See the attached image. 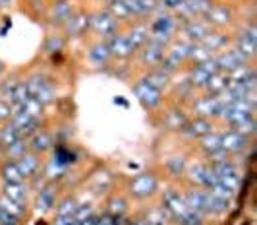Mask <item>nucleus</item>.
<instances>
[{
	"instance_id": "15",
	"label": "nucleus",
	"mask_w": 257,
	"mask_h": 225,
	"mask_svg": "<svg viewBox=\"0 0 257 225\" xmlns=\"http://www.w3.org/2000/svg\"><path fill=\"white\" fill-rule=\"evenodd\" d=\"M188 120H190V117L178 105H174L165 111V115H163V128L170 130V132H182V128L188 124Z\"/></svg>"
},
{
	"instance_id": "23",
	"label": "nucleus",
	"mask_w": 257,
	"mask_h": 225,
	"mask_svg": "<svg viewBox=\"0 0 257 225\" xmlns=\"http://www.w3.org/2000/svg\"><path fill=\"white\" fill-rule=\"evenodd\" d=\"M66 47V35L62 31H52L47 35V39H45V45H43V51L47 54H51V56H56V54H60L64 51Z\"/></svg>"
},
{
	"instance_id": "20",
	"label": "nucleus",
	"mask_w": 257,
	"mask_h": 225,
	"mask_svg": "<svg viewBox=\"0 0 257 225\" xmlns=\"http://www.w3.org/2000/svg\"><path fill=\"white\" fill-rule=\"evenodd\" d=\"M228 86H230V76L226 72H215L209 78L203 92H207L209 95H220V93H224L228 90Z\"/></svg>"
},
{
	"instance_id": "17",
	"label": "nucleus",
	"mask_w": 257,
	"mask_h": 225,
	"mask_svg": "<svg viewBox=\"0 0 257 225\" xmlns=\"http://www.w3.org/2000/svg\"><path fill=\"white\" fill-rule=\"evenodd\" d=\"M0 194L14 200V202H18V204H22V206H26L27 200H29V186L24 181L22 183H4Z\"/></svg>"
},
{
	"instance_id": "39",
	"label": "nucleus",
	"mask_w": 257,
	"mask_h": 225,
	"mask_svg": "<svg viewBox=\"0 0 257 225\" xmlns=\"http://www.w3.org/2000/svg\"><path fill=\"white\" fill-rule=\"evenodd\" d=\"M2 159H4V147L0 146V161H2Z\"/></svg>"
},
{
	"instance_id": "29",
	"label": "nucleus",
	"mask_w": 257,
	"mask_h": 225,
	"mask_svg": "<svg viewBox=\"0 0 257 225\" xmlns=\"http://www.w3.org/2000/svg\"><path fill=\"white\" fill-rule=\"evenodd\" d=\"M106 212L124 217L126 212H128V200L124 198V196H114V198H110L108 200V208H106Z\"/></svg>"
},
{
	"instance_id": "3",
	"label": "nucleus",
	"mask_w": 257,
	"mask_h": 225,
	"mask_svg": "<svg viewBox=\"0 0 257 225\" xmlns=\"http://www.w3.org/2000/svg\"><path fill=\"white\" fill-rule=\"evenodd\" d=\"M89 29L99 39L106 41L120 31V24L110 16V12L104 6H101V8L89 12Z\"/></svg>"
},
{
	"instance_id": "32",
	"label": "nucleus",
	"mask_w": 257,
	"mask_h": 225,
	"mask_svg": "<svg viewBox=\"0 0 257 225\" xmlns=\"http://www.w3.org/2000/svg\"><path fill=\"white\" fill-rule=\"evenodd\" d=\"M176 221H178V225H203V215L190 210L188 213H184L182 217H178Z\"/></svg>"
},
{
	"instance_id": "31",
	"label": "nucleus",
	"mask_w": 257,
	"mask_h": 225,
	"mask_svg": "<svg viewBox=\"0 0 257 225\" xmlns=\"http://www.w3.org/2000/svg\"><path fill=\"white\" fill-rule=\"evenodd\" d=\"M0 206L6 208V210L10 213H14V215H18V217H22V215L26 213V206H22V204H18V202H14V200L6 198V196H2V194H0Z\"/></svg>"
},
{
	"instance_id": "22",
	"label": "nucleus",
	"mask_w": 257,
	"mask_h": 225,
	"mask_svg": "<svg viewBox=\"0 0 257 225\" xmlns=\"http://www.w3.org/2000/svg\"><path fill=\"white\" fill-rule=\"evenodd\" d=\"M0 179L4 183H22V181H26L22 171H20V167H18V163H16V159L2 161V165H0Z\"/></svg>"
},
{
	"instance_id": "9",
	"label": "nucleus",
	"mask_w": 257,
	"mask_h": 225,
	"mask_svg": "<svg viewBox=\"0 0 257 225\" xmlns=\"http://www.w3.org/2000/svg\"><path fill=\"white\" fill-rule=\"evenodd\" d=\"M89 29V12L77 8L76 12L70 16V20L62 26V33L66 37H81Z\"/></svg>"
},
{
	"instance_id": "35",
	"label": "nucleus",
	"mask_w": 257,
	"mask_h": 225,
	"mask_svg": "<svg viewBox=\"0 0 257 225\" xmlns=\"http://www.w3.org/2000/svg\"><path fill=\"white\" fill-rule=\"evenodd\" d=\"M10 117H12V105L0 99V124L8 122V120H10Z\"/></svg>"
},
{
	"instance_id": "7",
	"label": "nucleus",
	"mask_w": 257,
	"mask_h": 225,
	"mask_svg": "<svg viewBox=\"0 0 257 225\" xmlns=\"http://www.w3.org/2000/svg\"><path fill=\"white\" fill-rule=\"evenodd\" d=\"M211 27L207 26V22L203 18H193L188 22H182L178 35H182V39L188 43H201L209 35Z\"/></svg>"
},
{
	"instance_id": "10",
	"label": "nucleus",
	"mask_w": 257,
	"mask_h": 225,
	"mask_svg": "<svg viewBox=\"0 0 257 225\" xmlns=\"http://www.w3.org/2000/svg\"><path fill=\"white\" fill-rule=\"evenodd\" d=\"M85 58H87V62H89L91 66H95V68L108 66V62L112 60V54L108 51L106 41H103V39L93 41L89 45V49H87V53H85Z\"/></svg>"
},
{
	"instance_id": "25",
	"label": "nucleus",
	"mask_w": 257,
	"mask_h": 225,
	"mask_svg": "<svg viewBox=\"0 0 257 225\" xmlns=\"http://www.w3.org/2000/svg\"><path fill=\"white\" fill-rule=\"evenodd\" d=\"M18 140H22V134H20V130L14 126L10 120L0 124V146L8 147L12 146L14 142H18Z\"/></svg>"
},
{
	"instance_id": "37",
	"label": "nucleus",
	"mask_w": 257,
	"mask_h": 225,
	"mask_svg": "<svg viewBox=\"0 0 257 225\" xmlns=\"http://www.w3.org/2000/svg\"><path fill=\"white\" fill-rule=\"evenodd\" d=\"M16 0H0V10H6V8H10Z\"/></svg>"
},
{
	"instance_id": "2",
	"label": "nucleus",
	"mask_w": 257,
	"mask_h": 225,
	"mask_svg": "<svg viewBox=\"0 0 257 225\" xmlns=\"http://www.w3.org/2000/svg\"><path fill=\"white\" fill-rule=\"evenodd\" d=\"M26 86L29 97L37 99L41 105H49L56 99V86L51 78H47L45 74H33L26 78Z\"/></svg>"
},
{
	"instance_id": "1",
	"label": "nucleus",
	"mask_w": 257,
	"mask_h": 225,
	"mask_svg": "<svg viewBox=\"0 0 257 225\" xmlns=\"http://www.w3.org/2000/svg\"><path fill=\"white\" fill-rule=\"evenodd\" d=\"M203 20L211 29H226L236 24V6L226 2V0H213V4L209 6Z\"/></svg>"
},
{
	"instance_id": "14",
	"label": "nucleus",
	"mask_w": 257,
	"mask_h": 225,
	"mask_svg": "<svg viewBox=\"0 0 257 225\" xmlns=\"http://www.w3.org/2000/svg\"><path fill=\"white\" fill-rule=\"evenodd\" d=\"M124 33H126V37L132 41V45H134L136 49H140V47H143V45L149 41V22H147V20H134V22H130L128 27L124 29Z\"/></svg>"
},
{
	"instance_id": "27",
	"label": "nucleus",
	"mask_w": 257,
	"mask_h": 225,
	"mask_svg": "<svg viewBox=\"0 0 257 225\" xmlns=\"http://www.w3.org/2000/svg\"><path fill=\"white\" fill-rule=\"evenodd\" d=\"M228 204H230L228 200L219 198V196L207 192V215H220V213H224L228 210Z\"/></svg>"
},
{
	"instance_id": "16",
	"label": "nucleus",
	"mask_w": 257,
	"mask_h": 225,
	"mask_svg": "<svg viewBox=\"0 0 257 225\" xmlns=\"http://www.w3.org/2000/svg\"><path fill=\"white\" fill-rule=\"evenodd\" d=\"M213 120L211 119H199V117H195V119H190L188 120V124L182 128V136H186V138H190V140H199L201 136H205V134L213 132Z\"/></svg>"
},
{
	"instance_id": "19",
	"label": "nucleus",
	"mask_w": 257,
	"mask_h": 225,
	"mask_svg": "<svg viewBox=\"0 0 257 225\" xmlns=\"http://www.w3.org/2000/svg\"><path fill=\"white\" fill-rule=\"evenodd\" d=\"M35 206H37V212H41V213H47V212H51V210H54V206H56V190H54L51 185L41 186V188H39Z\"/></svg>"
},
{
	"instance_id": "6",
	"label": "nucleus",
	"mask_w": 257,
	"mask_h": 225,
	"mask_svg": "<svg viewBox=\"0 0 257 225\" xmlns=\"http://www.w3.org/2000/svg\"><path fill=\"white\" fill-rule=\"evenodd\" d=\"M76 10V0H51L49 6H47V16H49L52 26L62 27Z\"/></svg>"
},
{
	"instance_id": "40",
	"label": "nucleus",
	"mask_w": 257,
	"mask_h": 225,
	"mask_svg": "<svg viewBox=\"0 0 257 225\" xmlns=\"http://www.w3.org/2000/svg\"><path fill=\"white\" fill-rule=\"evenodd\" d=\"M97 2H99V4H103V6H106V4L110 2V0H97Z\"/></svg>"
},
{
	"instance_id": "5",
	"label": "nucleus",
	"mask_w": 257,
	"mask_h": 225,
	"mask_svg": "<svg viewBox=\"0 0 257 225\" xmlns=\"http://www.w3.org/2000/svg\"><path fill=\"white\" fill-rule=\"evenodd\" d=\"M132 92H134V95L138 97V101H140L147 111H157L159 107L163 105V92L157 90L155 86H151V84L145 80V76L134 82Z\"/></svg>"
},
{
	"instance_id": "4",
	"label": "nucleus",
	"mask_w": 257,
	"mask_h": 225,
	"mask_svg": "<svg viewBox=\"0 0 257 225\" xmlns=\"http://www.w3.org/2000/svg\"><path fill=\"white\" fill-rule=\"evenodd\" d=\"M159 190V177L151 171L138 173L128 185V192L132 198L136 200H147L155 196Z\"/></svg>"
},
{
	"instance_id": "11",
	"label": "nucleus",
	"mask_w": 257,
	"mask_h": 225,
	"mask_svg": "<svg viewBox=\"0 0 257 225\" xmlns=\"http://www.w3.org/2000/svg\"><path fill=\"white\" fill-rule=\"evenodd\" d=\"M136 53H138V56H140L142 66L153 70V68L161 66V62H163V58H165L167 49H163V47L153 45V43H149V41H147V43H145L143 47H140Z\"/></svg>"
},
{
	"instance_id": "36",
	"label": "nucleus",
	"mask_w": 257,
	"mask_h": 225,
	"mask_svg": "<svg viewBox=\"0 0 257 225\" xmlns=\"http://www.w3.org/2000/svg\"><path fill=\"white\" fill-rule=\"evenodd\" d=\"M54 225H79V219L76 215H56Z\"/></svg>"
},
{
	"instance_id": "28",
	"label": "nucleus",
	"mask_w": 257,
	"mask_h": 225,
	"mask_svg": "<svg viewBox=\"0 0 257 225\" xmlns=\"http://www.w3.org/2000/svg\"><path fill=\"white\" fill-rule=\"evenodd\" d=\"M29 152V147H27V140L26 138H22V140H18V142H14L12 146L4 147V158L8 159H20L24 154Z\"/></svg>"
},
{
	"instance_id": "26",
	"label": "nucleus",
	"mask_w": 257,
	"mask_h": 225,
	"mask_svg": "<svg viewBox=\"0 0 257 225\" xmlns=\"http://www.w3.org/2000/svg\"><path fill=\"white\" fill-rule=\"evenodd\" d=\"M186 169H188V159L184 156H172L165 161V171L170 177H182L186 175Z\"/></svg>"
},
{
	"instance_id": "13",
	"label": "nucleus",
	"mask_w": 257,
	"mask_h": 225,
	"mask_svg": "<svg viewBox=\"0 0 257 225\" xmlns=\"http://www.w3.org/2000/svg\"><path fill=\"white\" fill-rule=\"evenodd\" d=\"M247 142L249 138L242 136L240 132L236 130H224L220 132V147L228 154V156H236V154H242L245 147H247Z\"/></svg>"
},
{
	"instance_id": "30",
	"label": "nucleus",
	"mask_w": 257,
	"mask_h": 225,
	"mask_svg": "<svg viewBox=\"0 0 257 225\" xmlns=\"http://www.w3.org/2000/svg\"><path fill=\"white\" fill-rule=\"evenodd\" d=\"M77 206L79 204L74 198H64L54 206V210H56V215H76Z\"/></svg>"
},
{
	"instance_id": "34",
	"label": "nucleus",
	"mask_w": 257,
	"mask_h": 225,
	"mask_svg": "<svg viewBox=\"0 0 257 225\" xmlns=\"http://www.w3.org/2000/svg\"><path fill=\"white\" fill-rule=\"evenodd\" d=\"M18 223H20V217L0 206V225H18Z\"/></svg>"
},
{
	"instance_id": "21",
	"label": "nucleus",
	"mask_w": 257,
	"mask_h": 225,
	"mask_svg": "<svg viewBox=\"0 0 257 225\" xmlns=\"http://www.w3.org/2000/svg\"><path fill=\"white\" fill-rule=\"evenodd\" d=\"M197 146L199 149L205 154V158H211V156H215V154H219L220 149V132H209L205 136H201L199 140H197Z\"/></svg>"
},
{
	"instance_id": "33",
	"label": "nucleus",
	"mask_w": 257,
	"mask_h": 225,
	"mask_svg": "<svg viewBox=\"0 0 257 225\" xmlns=\"http://www.w3.org/2000/svg\"><path fill=\"white\" fill-rule=\"evenodd\" d=\"M97 225H124V217L106 212L104 215H97Z\"/></svg>"
},
{
	"instance_id": "12",
	"label": "nucleus",
	"mask_w": 257,
	"mask_h": 225,
	"mask_svg": "<svg viewBox=\"0 0 257 225\" xmlns=\"http://www.w3.org/2000/svg\"><path fill=\"white\" fill-rule=\"evenodd\" d=\"M54 136H52L49 130H45V128H39L35 134H31L29 138H27V147H29V152H33V154H37V156H45V154H49L54 149Z\"/></svg>"
},
{
	"instance_id": "18",
	"label": "nucleus",
	"mask_w": 257,
	"mask_h": 225,
	"mask_svg": "<svg viewBox=\"0 0 257 225\" xmlns=\"http://www.w3.org/2000/svg\"><path fill=\"white\" fill-rule=\"evenodd\" d=\"M16 163L24 175V179H33V177H37L39 169H41V156L33 154V152H27L20 159H16Z\"/></svg>"
},
{
	"instance_id": "8",
	"label": "nucleus",
	"mask_w": 257,
	"mask_h": 225,
	"mask_svg": "<svg viewBox=\"0 0 257 225\" xmlns=\"http://www.w3.org/2000/svg\"><path fill=\"white\" fill-rule=\"evenodd\" d=\"M106 45H108V51L112 54V58H118V60H126L130 56H134L136 54V47L132 45V41L126 37V33L120 29L116 35L112 37H108L106 39Z\"/></svg>"
},
{
	"instance_id": "38",
	"label": "nucleus",
	"mask_w": 257,
	"mask_h": 225,
	"mask_svg": "<svg viewBox=\"0 0 257 225\" xmlns=\"http://www.w3.org/2000/svg\"><path fill=\"white\" fill-rule=\"evenodd\" d=\"M4 70H6V66H4V62H2V60H0V76H2V74H4Z\"/></svg>"
},
{
	"instance_id": "24",
	"label": "nucleus",
	"mask_w": 257,
	"mask_h": 225,
	"mask_svg": "<svg viewBox=\"0 0 257 225\" xmlns=\"http://www.w3.org/2000/svg\"><path fill=\"white\" fill-rule=\"evenodd\" d=\"M145 80L151 84V86H155L157 90H161V92H165L167 88H170L172 86V74H168V72H165L163 68H153V70H149L147 74H145Z\"/></svg>"
}]
</instances>
